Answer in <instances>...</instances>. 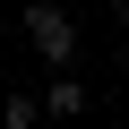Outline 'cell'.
Masks as SVG:
<instances>
[{
  "instance_id": "obj_3",
  "label": "cell",
  "mask_w": 129,
  "mask_h": 129,
  "mask_svg": "<svg viewBox=\"0 0 129 129\" xmlns=\"http://www.w3.org/2000/svg\"><path fill=\"white\" fill-rule=\"evenodd\" d=\"M0 120H9V129H35V120H43V95H9Z\"/></svg>"
},
{
  "instance_id": "obj_4",
  "label": "cell",
  "mask_w": 129,
  "mask_h": 129,
  "mask_svg": "<svg viewBox=\"0 0 129 129\" xmlns=\"http://www.w3.org/2000/svg\"><path fill=\"white\" fill-rule=\"evenodd\" d=\"M112 9H120V17H129V0H112Z\"/></svg>"
},
{
  "instance_id": "obj_1",
  "label": "cell",
  "mask_w": 129,
  "mask_h": 129,
  "mask_svg": "<svg viewBox=\"0 0 129 129\" xmlns=\"http://www.w3.org/2000/svg\"><path fill=\"white\" fill-rule=\"evenodd\" d=\"M26 43L52 60V78L60 69H69V52H78V26H69V9H52V0H35V9H26Z\"/></svg>"
},
{
  "instance_id": "obj_2",
  "label": "cell",
  "mask_w": 129,
  "mask_h": 129,
  "mask_svg": "<svg viewBox=\"0 0 129 129\" xmlns=\"http://www.w3.org/2000/svg\"><path fill=\"white\" fill-rule=\"evenodd\" d=\"M43 112H52V120H78V112H86V86H78L69 69H60V78L43 86Z\"/></svg>"
}]
</instances>
